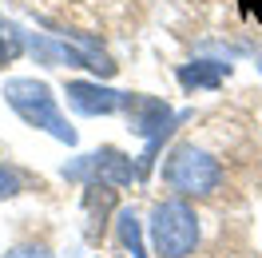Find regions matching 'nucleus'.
<instances>
[{
    "instance_id": "6e6552de",
    "label": "nucleus",
    "mask_w": 262,
    "mask_h": 258,
    "mask_svg": "<svg viewBox=\"0 0 262 258\" xmlns=\"http://www.w3.org/2000/svg\"><path fill=\"white\" fill-rule=\"evenodd\" d=\"M16 52H20V40H16V32H12V28H0V68L8 64V60H12Z\"/></svg>"
},
{
    "instance_id": "9b49d317",
    "label": "nucleus",
    "mask_w": 262,
    "mask_h": 258,
    "mask_svg": "<svg viewBox=\"0 0 262 258\" xmlns=\"http://www.w3.org/2000/svg\"><path fill=\"white\" fill-rule=\"evenodd\" d=\"M258 72H262V60H258Z\"/></svg>"
},
{
    "instance_id": "f257e3e1",
    "label": "nucleus",
    "mask_w": 262,
    "mask_h": 258,
    "mask_svg": "<svg viewBox=\"0 0 262 258\" xmlns=\"http://www.w3.org/2000/svg\"><path fill=\"white\" fill-rule=\"evenodd\" d=\"M4 99H8L32 127H44V131H52L56 139L76 143V131L64 123V115L56 107V96H52V88L44 80H8L4 83Z\"/></svg>"
},
{
    "instance_id": "20e7f679",
    "label": "nucleus",
    "mask_w": 262,
    "mask_h": 258,
    "mask_svg": "<svg viewBox=\"0 0 262 258\" xmlns=\"http://www.w3.org/2000/svg\"><path fill=\"white\" fill-rule=\"evenodd\" d=\"M123 99L127 96H119L112 88H99V83H83V80L68 83V103L83 115H112V112L123 107Z\"/></svg>"
},
{
    "instance_id": "f03ea898",
    "label": "nucleus",
    "mask_w": 262,
    "mask_h": 258,
    "mask_svg": "<svg viewBox=\"0 0 262 258\" xmlns=\"http://www.w3.org/2000/svg\"><path fill=\"white\" fill-rule=\"evenodd\" d=\"M151 242H155V254L159 258H187L199 242V219L195 210L171 199V203H159L155 214H151Z\"/></svg>"
},
{
    "instance_id": "1a4fd4ad",
    "label": "nucleus",
    "mask_w": 262,
    "mask_h": 258,
    "mask_svg": "<svg viewBox=\"0 0 262 258\" xmlns=\"http://www.w3.org/2000/svg\"><path fill=\"white\" fill-rule=\"evenodd\" d=\"M4 258H56L48 246H36V242H24V246H12Z\"/></svg>"
},
{
    "instance_id": "39448f33",
    "label": "nucleus",
    "mask_w": 262,
    "mask_h": 258,
    "mask_svg": "<svg viewBox=\"0 0 262 258\" xmlns=\"http://www.w3.org/2000/svg\"><path fill=\"white\" fill-rule=\"evenodd\" d=\"M123 112H127L131 127L143 131V135H151V131H159L167 123V103H159V99H151V96H127L123 99Z\"/></svg>"
},
{
    "instance_id": "423d86ee",
    "label": "nucleus",
    "mask_w": 262,
    "mask_h": 258,
    "mask_svg": "<svg viewBox=\"0 0 262 258\" xmlns=\"http://www.w3.org/2000/svg\"><path fill=\"white\" fill-rule=\"evenodd\" d=\"M227 72H230L227 64H187L179 72V83L183 88H219V80Z\"/></svg>"
},
{
    "instance_id": "9d476101",
    "label": "nucleus",
    "mask_w": 262,
    "mask_h": 258,
    "mask_svg": "<svg viewBox=\"0 0 262 258\" xmlns=\"http://www.w3.org/2000/svg\"><path fill=\"white\" fill-rule=\"evenodd\" d=\"M0 195H16V179L8 175L4 167H0Z\"/></svg>"
},
{
    "instance_id": "0eeeda50",
    "label": "nucleus",
    "mask_w": 262,
    "mask_h": 258,
    "mask_svg": "<svg viewBox=\"0 0 262 258\" xmlns=\"http://www.w3.org/2000/svg\"><path fill=\"white\" fill-rule=\"evenodd\" d=\"M119 239L127 246L135 258H147L143 254V239H139V223H135V214H119Z\"/></svg>"
},
{
    "instance_id": "7ed1b4c3",
    "label": "nucleus",
    "mask_w": 262,
    "mask_h": 258,
    "mask_svg": "<svg viewBox=\"0 0 262 258\" xmlns=\"http://www.w3.org/2000/svg\"><path fill=\"white\" fill-rule=\"evenodd\" d=\"M163 179L179 195H211L219 187V179H223V167L199 147H179V151H171Z\"/></svg>"
}]
</instances>
